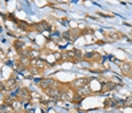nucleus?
Wrapping results in <instances>:
<instances>
[{
    "label": "nucleus",
    "instance_id": "1",
    "mask_svg": "<svg viewBox=\"0 0 132 113\" xmlns=\"http://www.w3.org/2000/svg\"><path fill=\"white\" fill-rule=\"evenodd\" d=\"M54 85H55V81L50 78H45V79H41L40 80V86H41V88H43V89L55 88Z\"/></svg>",
    "mask_w": 132,
    "mask_h": 113
},
{
    "label": "nucleus",
    "instance_id": "2",
    "mask_svg": "<svg viewBox=\"0 0 132 113\" xmlns=\"http://www.w3.org/2000/svg\"><path fill=\"white\" fill-rule=\"evenodd\" d=\"M88 82H89L88 78H80V79H76V80L73 81L72 85L77 89V88H81V87H83V86L88 85Z\"/></svg>",
    "mask_w": 132,
    "mask_h": 113
},
{
    "label": "nucleus",
    "instance_id": "3",
    "mask_svg": "<svg viewBox=\"0 0 132 113\" xmlns=\"http://www.w3.org/2000/svg\"><path fill=\"white\" fill-rule=\"evenodd\" d=\"M77 94L80 96H86V95L91 94V88L89 87V85H85L81 88H77Z\"/></svg>",
    "mask_w": 132,
    "mask_h": 113
},
{
    "label": "nucleus",
    "instance_id": "4",
    "mask_svg": "<svg viewBox=\"0 0 132 113\" xmlns=\"http://www.w3.org/2000/svg\"><path fill=\"white\" fill-rule=\"evenodd\" d=\"M47 94L51 97H55V98H59L61 96V92L57 88H49V89H47Z\"/></svg>",
    "mask_w": 132,
    "mask_h": 113
},
{
    "label": "nucleus",
    "instance_id": "5",
    "mask_svg": "<svg viewBox=\"0 0 132 113\" xmlns=\"http://www.w3.org/2000/svg\"><path fill=\"white\" fill-rule=\"evenodd\" d=\"M131 66H130L129 63H123L122 65V72L124 74H130V72H131Z\"/></svg>",
    "mask_w": 132,
    "mask_h": 113
},
{
    "label": "nucleus",
    "instance_id": "6",
    "mask_svg": "<svg viewBox=\"0 0 132 113\" xmlns=\"http://www.w3.org/2000/svg\"><path fill=\"white\" fill-rule=\"evenodd\" d=\"M115 87L116 86L114 85L113 82H107L106 85H105V87L101 89V91H109V90H113Z\"/></svg>",
    "mask_w": 132,
    "mask_h": 113
},
{
    "label": "nucleus",
    "instance_id": "7",
    "mask_svg": "<svg viewBox=\"0 0 132 113\" xmlns=\"http://www.w3.org/2000/svg\"><path fill=\"white\" fill-rule=\"evenodd\" d=\"M39 50H30V54H29V58H32V60H38L39 58Z\"/></svg>",
    "mask_w": 132,
    "mask_h": 113
},
{
    "label": "nucleus",
    "instance_id": "8",
    "mask_svg": "<svg viewBox=\"0 0 132 113\" xmlns=\"http://www.w3.org/2000/svg\"><path fill=\"white\" fill-rule=\"evenodd\" d=\"M29 96H30V94H29V91H27L26 89H22L19 91V97L20 98L26 99V98H29Z\"/></svg>",
    "mask_w": 132,
    "mask_h": 113
},
{
    "label": "nucleus",
    "instance_id": "9",
    "mask_svg": "<svg viewBox=\"0 0 132 113\" xmlns=\"http://www.w3.org/2000/svg\"><path fill=\"white\" fill-rule=\"evenodd\" d=\"M34 63H35V65H36V67H39V69H43V67L46 66V63L43 62L42 60H35L34 61Z\"/></svg>",
    "mask_w": 132,
    "mask_h": 113
},
{
    "label": "nucleus",
    "instance_id": "10",
    "mask_svg": "<svg viewBox=\"0 0 132 113\" xmlns=\"http://www.w3.org/2000/svg\"><path fill=\"white\" fill-rule=\"evenodd\" d=\"M61 98L63 99H66V101H73V97H72V94H71V92H63V94H61Z\"/></svg>",
    "mask_w": 132,
    "mask_h": 113
},
{
    "label": "nucleus",
    "instance_id": "11",
    "mask_svg": "<svg viewBox=\"0 0 132 113\" xmlns=\"http://www.w3.org/2000/svg\"><path fill=\"white\" fill-rule=\"evenodd\" d=\"M124 106H132V96L127 97L124 101Z\"/></svg>",
    "mask_w": 132,
    "mask_h": 113
},
{
    "label": "nucleus",
    "instance_id": "12",
    "mask_svg": "<svg viewBox=\"0 0 132 113\" xmlns=\"http://www.w3.org/2000/svg\"><path fill=\"white\" fill-rule=\"evenodd\" d=\"M0 113H11V111L7 106H0Z\"/></svg>",
    "mask_w": 132,
    "mask_h": 113
},
{
    "label": "nucleus",
    "instance_id": "13",
    "mask_svg": "<svg viewBox=\"0 0 132 113\" xmlns=\"http://www.w3.org/2000/svg\"><path fill=\"white\" fill-rule=\"evenodd\" d=\"M36 29H38V30L40 31V32H43V31H45L46 29H47V26L45 25V23H40L38 26H36Z\"/></svg>",
    "mask_w": 132,
    "mask_h": 113
},
{
    "label": "nucleus",
    "instance_id": "14",
    "mask_svg": "<svg viewBox=\"0 0 132 113\" xmlns=\"http://www.w3.org/2000/svg\"><path fill=\"white\" fill-rule=\"evenodd\" d=\"M20 62H22L23 64H27V63L30 62V60H29V57H26V56H22V57H20Z\"/></svg>",
    "mask_w": 132,
    "mask_h": 113
},
{
    "label": "nucleus",
    "instance_id": "15",
    "mask_svg": "<svg viewBox=\"0 0 132 113\" xmlns=\"http://www.w3.org/2000/svg\"><path fill=\"white\" fill-rule=\"evenodd\" d=\"M11 106H13V107L15 108L16 111H19V103H17V102H14Z\"/></svg>",
    "mask_w": 132,
    "mask_h": 113
},
{
    "label": "nucleus",
    "instance_id": "16",
    "mask_svg": "<svg viewBox=\"0 0 132 113\" xmlns=\"http://www.w3.org/2000/svg\"><path fill=\"white\" fill-rule=\"evenodd\" d=\"M23 45H24V42H23V41H17V42L15 44V47H16L17 49H19L20 47H23Z\"/></svg>",
    "mask_w": 132,
    "mask_h": 113
},
{
    "label": "nucleus",
    "instance_id": "17",
    "mask_svg": "<svg viewBox=\"0 0 132 113\" xmlns=\"http://www.w3.org/2000/svg\"><path fill=\"white\" fill-rule=\"evenodd\" d=\"M31 73L32 74H38L39 71L36 70V67H32V69H31Z\"/></svg>",
    "mask_w": 132,
    "mask_h": 113
},
{
    "label": "nucleus",
    "instance_id": "18",
    "mask_svg": "<svg viewBox=\"0 0 132 113\" xmlns=\"http://www.w3.org/2000/svg\"><path fill=\"white\" fill-rule=\"evenodd\" d=\"M70 34H71V32H70V31H68V32H66V33H64V37H65V38H70Z\"/></svg>",
    "mask_w": 132,
    "mask_h": 113
},
{
    "label": "nucleus",
    "instance_id": "19",
    "mask_svg": "<svg viewBox=\"0 0 132 113\" xmlns=\"http://www.w3.org/2000/svg\"><path fill=\"white\" fill-rule=\"evenodd\" d=\"M54 55H55V57L56 58H60V55H58V54H54Z\"/></svg>",
    "mask_w": 132,
    "mask_h": 113
},
{
    "label": "nucleus",
    "instance_id": "20",
    "mask_svg": "<svg viewBox=\"0 0 132 113\" xmlns=\"http://www.w3.org/2000/svg\"><path fill=\"white\" fill-rule=\"evenodd\" d=\"M130 74H131V76H132V70H131V72H130Z\"/></svg>",
    "mask_w": 132,
    "mask_h": 113
},
{
    "label": "nucleus",
    "instance_id": "21",
    "mask_svg": "<svg viewBox=\"0 0 132 113\" xmlns=\"http://www.w3.org/2000/svg\"><path fill=\"white\" fill-rule=\"evenodd\" d=\"M26 113H30V112H26Z\"/></svg>",
    "mask_w": 132,
    "mask_h": 113
}]
</instances>
